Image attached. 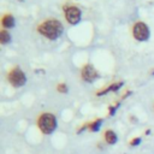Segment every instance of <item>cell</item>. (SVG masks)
Wrapping results in <instances>:
<instances>
[{
    "instance_id": "obj_9",
    "label": "cell",
    "mask_w": 154,
    "mask_h": 154,
    "mask_svg": "<svg viewBox=\"0 0 154 154\" xmlns=\"http://www.w3.org/2000/svg\"><path fill=\"white\" fill-rule=\"evenodd\" d=\"M105 140L108 144H114L117 142V135L112 130H107L105 132Z\"/></svg>"
},
{
    "instance_id": "obj_14",
    "label": "cell",
    "mask_w": 154,
    "mask_h": 154,
    "mask_svg": "<svg viewBox=\"0 0 154 154\" xmlns=\"http://www.w3.org/2000/svg\"><path fill=\"white\" fill-rule=\"evenodd\" d=\"M152 73H153V75H154V71H153V72H152Z\"/></svg>"
},
{
    "instance_id": "obj_11",
    "label": "cell",
    "mask_w": 154,
    "mask_h": 154,
    "mask_svg": "<svg viewBox=\"0 0 154 154\" xmlns=\"http://www.w3.org/2000/svg\"><path fill=\"white\" fill-rule=\"evenodd\" d=\"M101 123H102V120H101V119H97V120L93 122V123L89 125L90 130H91V131H97V130L100 129V126H101Z\"/></svg>"
},
{
    "instance_id": "obj_8",
    "label": "cell",
    "mask_w": 154,
    "mask_h": 154,
    "mask_svg": "<svg viewBox=\"0 0 154 154\" xmlns=\"http://www.w3.org/2000/svg\"><path fill=\"white\" fill-rule=\"evenodd\" d=\"M123 85V82H119V83H113V84H111L108 88H106V89H103V90H101V91H99L96 95H99V96H101V95H103V94H107L108 91H117L120 87Z\"/></svg>"
},
{
    "instance_id": "obj_4",
    "label": "cell",
    "mask_w": 154,
    "mask_h": 154,
    "mask_svg": "<svg viewBox=\"0 0 154 154\" xmlns=\"http://www.w3.org/2000/svg\"><path fill=\"white\" fill-rule=\"evenodd\" d=\"M132 35L137 41H147L150 35L148 25L143 22L135 23V25L132 28Z\"/></svg>"
},
{
    "instance_id": "obj_2",
    "label": "cell",
    "mask_w": 154,
    "mask_h": 154,
    "mask_svg": "<svg viewBox=\"0 0 154 154\" xmlns=\"http://www.w3.org/2000/svg\"><path fill=\"white\" fill-rule=\"evenodd\" d=\"M37 124L43 134H51L57 128V119L52 113H43L40 116Z\"/></svg>"
},
{
    "instance_id": "obj_12",
    "label": "cell",
    "mask_w": 154,
    "mask_h": 154,
    "mask_svg": "<svg viewBox=\"0 0 154 154\" xmlns=\"http://www.w3.org/2000/svg\"><path fill=\"white\" fill-rule=\"evenodd\" d=\"M57 90L63 93V94H65V93H67V85L65 83H60V84L57 85Z\"/></svg>"
},
{
    "instance_id": "obj_7",
    "label": "cell",
    "mask_w": 154,
    "mask_h": 154,
    "mask_svg": "<svg viewBox=\"0 0 154 154\" xmlns=\"http://www.w3.org/2000/svg\"><path fill=\"white\" fill-rule=\"evenodd\" d=\"M1 24L4 26V29H11L14 26V17L11 13H6L2 19H1Z\"/></svg>"
},
{
    "instance_id": "obj_6",
    "label": "cell",
    "mask_w": 154,
    "mask_h": 154,
    "mask_svg": "<svg viewBox=\"0 0 154 154\" xmlns=\"http://www.w3.org/2000/svg\"><path fill=\"white\" fill-rule=\"evenodd\" d=\"M82 78H83V81H85V82H94L96 78H97V71L94 69V66L93 65H90V64H87V65H84L83 66V69H82Z\"/></svg>"
},
{
    "instance_id": "obj_3",
    "label": "cell",
    "mask_w": 154,
    "mask_h": 154,
    "mask_svg": "<svg viewBox=\"0 0 154 154\" xmlns=\"http://www.w3.org/2000/svg\"><path fill=\"white\" fill-rule=\"evenodd\" d=\"M7 78H8V82H10L13 87H16V88L23 87V85L25 84V82H26V77H25L24 72H23L19 67L12 69V70L8 72V75H7Z\"/></svg>"
},
{
    "instance_id": "obj_5",
    "label": "cell",
    "mask_w": 154,
    "mask_h": 154,
    "mask_svg": "<svg viewBox=\"0 0 154 154\" xmlns=\"http://www.w3.org/2000/svg\"><path fill=\"white\" fill-rule=\"evenodd\" d=\"M64 10H65V19H66L70 24L75 25V24H77V23L81 20L82 12H81V10H79L78 7L70 5V6H65Z\"/></svg>"
},
{
    "instance_id": "obj_1",
    "label": "cell",
    "mask_w": 154,
    "mask_h": 154,
    "mask_svg": "<svg viewBox=\"0 0 154 154\" xmlns=\"http://www.w3.org/2000/svg\"><path fill=\"white\" fill-rule=\"evenodd\" d=\"M63 24L55 18L46 19L37 26V31L48 40H57L63 34Z\"/></svg>"
},
{
    "instance_id": "obj_10",
    "label": "cell",
    "mask_w": 154,
    "mask_h": 154,
    "mask_svg": "<svg viewBox=\"0 0 154 154\" xmlns=\"http://www.w3.org/2000/svg\"><path fill=\"white\" fill-rule=\"evenodd\" d=\"M11 41V35L6 29H1L0 31V43L1 45H6Z\"/></svg>"
},
{
    "instance_id": "obj_13",
    "label": "cell",
    "mask_w": 154,
    "mask_h": 154,
    "mask_svg": "<svg viewBox=\"0 0 154 154\" xmlns=\"http://www.w3.org/2000/svg\"><path fill=\"white\" fill-rule=\"evenodd\" d=\"M140 142H141V138H140V137H136V138H132V140H131L130 144H131V146H137V144H140Z\"/></svg>"
}]
</instances>
